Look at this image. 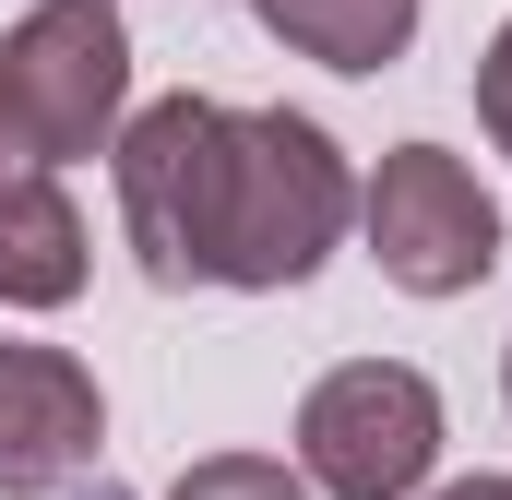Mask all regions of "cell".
Returning a JSON list of instances; mask_svg holds the SVG:
<instances>
[{
  "instance_id": "5b68a950",
  "label": "cell",
  "mask_w": 512,
  "mask_h": 500,
  "mask_svg": "<svg viewBox=\"0 0 512 500\" xmlns=\"http://www.w3.org/2000/svg\"><path fill=\"white\" fill-rule=\"evenodd\" d=\"M358 239L382 262V286L405 298H465L501 274V203L453 143H393L358 179Z\"/></svg>"
},
{
  "instance_id": "7a4b0ae2",
  "label": "cell",
  "mask_w": 512,
  "mask_h": 500,
  "mask_svg": "<svg viewBox=\"0 0 512 500\" xmlns=\"http://www.w3.org/2000/svg\"><path fill=\"white\" fill-rule=\"evenodd\" d=\"M227 155H239V108L227 96H155L131 108L108 143L120 179V239L155 286H215V227H227Z\"/></svg>"
},
{
  "instance_id": "4fadbf2b",
  "label": "cell",
  "mask_w": 512,
  "mask_h": 500,
  "mask_svg": "<svg viewBox=\"0 0 512 500\" xmlns=\"http://www.w3.org/2000/svg\"><path fill=\"white\" fill-rule=\"evenodd\" d=\"M501 393H512V358H501Z\"/></svg>"
},
{
  "instance_id": "30bf717a",
  "label": "cell",
  "mask_w": 512,
  "mask_h": 500,
  "mask_svg": "<svg viewBox=\"0 0 512 500\" xmlns=\"http://www.w3.org/2000/svg\"><path fill=\"white\" fill-rule=\"evenodd\" d=\"M477 131L512 155V24L489 36V60H477Z\"/></svg>"
},
{
  "instance_id": "6da1fadb",
  "label": "cell",
  "mask_w": 512,
  "mask_h": 500,
  "mask_svg": "<svg viewBox=\"0 0 512 500\" xmlns=\"http://www.w3.org/2000/svg\"><path fill=\"white\" fill-rule=\"evenodd\" d=\"M358 227V167L346 143L298 108H239V155H227V227H215V286L274 298L310 286Z\"/></svg>"
},
{
  "instance_id": "3957f363",
  "label": "cell",
  "mask_w": 512,
  "mask_h": 500,
  "mask_svg": "<svg viewBox=\"0 0 512 500\" xmlns=\"http://www.w3.org/2000/svg\"><path fill=\"white\" fill-rule=\"evenodd\" d=\"M441 381L405 370V358H346L298 393V489L310 500H429L441 477Z\"/></svg>"
},
{
  "instance_id": "9c48e42d",
  "label": "cell",
  "mask_w": 512,
  "mask_h": 500,
  "mask_svg": "<svg viewBox=\"0 0 512 500\" xmlns=\"http://www.w3.org/2000/svg\"><path fill=\"white\" fill-rule=\"evenodd\" d=\"M167 500H310L298 489V465H274V453H203V465H179Z\"/></svg>"
},
{
  "instance_id": "52a82bcc",
  "label": "cell",
  "mask_w": 512,
  "mask_h": 500,
  "mask_svg": "<svg viewBox=\"0 0 512 500\" xmlns=\"http://www.w3.org/2000/svg\"><path fill=\"white\" fill-rule=\"evenodd\" d=\"M96 274V239H84V203L36 167L0 191V310H72Z\"/></svg>"
},
{
  "instance_id": "8992f818",
  "label": "cell",
  "mask_w": 512,
  "mask_h": 500,
  "mask_svg": "<svg viewBox=\"0 0 512 500\" xmlns=\"http://www.w3.org/2000/svg\"><path fill=\"white\" fill-rule=\"evenodd\" d=\"M108 441V393L60 346H0V500L72 489Z\"/></svg>"
},
{
  "instance_id": "8fae6325",
  "label": "cell",
  "mask_w": 512,
  "mask_h": 500,
  "mask_svg": "<svg viewBox=\"0 0 512 500\" xmlns=\"http://www.w3.org/2000/svg\"><path fill=\"white\" fill-rule=\"evenodd\" d=\"M12 179H36V155H24V131H12V108H0V191Z\"/></svg>"
},
{
  "instance_id": "ba28073f",
  "label": "cell",
  "mask_w": 512,
  "mask_h": 500,
  "mask_svg": "<svg viewBox=\"0 0 512 500\" xmlns=\"http://www.w3.org/2000/svg\"><path fill=\"white\" fill-rule=\"evenodd\" d=\"M251 24L322 72H393L417 48V0H251Z\"/></svg>"
},
{
  "instance_id": "277c9868",
  "label": "cell",
  "mask_w": 512,
  "mask_h": 500,
  "mask_svg": "<svg viewBox=\"0 0 512 500\" xmlns=\"http://www.w3.org/2000/svg\"><path fill=\"white\" fill-rule=\"evenodd\" d=\"M0 108L24 131V155L60 179L84 155H108L131 120V24L120 0H36L0 36Z\"/></svg>"
},
{
  "instance_id": "7c38bea8",
  "label": "cell",
  "mask_w": 512,
  "mask_h": 500,
  "mask_svg": "<svg viewBox=\"0 0 512 500\" xmlns=\"http://www.w3.org/2000/svg\"><path fill=\"white\" fill-rule=\"evenodd\" d=\"M429 500H512V477H441Z\"/></svg>"
}]
</instances>
